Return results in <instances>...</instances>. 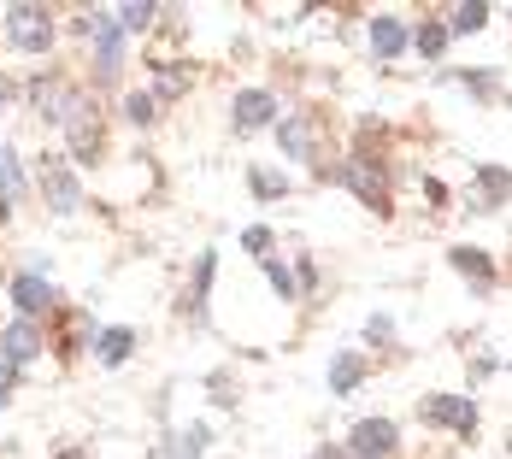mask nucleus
Returning a JSON list of instances; mask_svg holds the SVG:
<instances>
[{
  "label": "nucleus",
  "mask_w": 512,
  "mask_h": 459,
  "mask_svg": "<svg viewBox=\"0 0 512 459\" xmlns=\"http://www.w3.org/2000/svg\"><path fill=\"white\" fill-rule=\"evenodd\" d=\"M12 42H18V48H48V12L18 6V12H12Z\"/></svg>",
  "instance_id": "obj_1"
},
{
  "label": "nucleus",
  "mask_w": 512,
  "mask_h": 459,
  "mask_svg": "<svg viewBox=\"0 0 512 459\" xmlns=\"http://www.w3.org/2000/svg\"><path fill=\"white\" fill-rule=\"evenodd\" d=\"M12 295H18L24 312H36V306H48V283H42V277H18V289H12Z\"/></svg>",
  "instance_id": "obj_2"
},
{
  "label": "nucleus",
  "mask_w": 512,
  "mask_h": 459,
  "mask_svg": "<svg viewBox=\"0 0 512 459\" xmlns=\"http://www.w3.org/2000/svg\"><path fill=\"white\" fill-rule=\"evenodd\" d=\"M124 354H130V330H106V336H101V359H106V365H118Z\"/></svg>",
  "instance_id": "obj_3"
},
{
  "label": "nucleus",
  "mask_w": 512,
  "mask_h": 459,
  "mask_svg": "<svg viewBox=\"0 0 512 459\" xmlns=\"http://www.w3.org/2000/svg\"><path fill=\"white\" fill-rule=\"evenodd\" d=\"M265 112H271L265 95H242V101H236V118H242V124H265Z\"/></svg>",
  "instance_id": "obj_4"
},
{
  "label": "nucleus",
  "mask_w": 512,
  "mask_h": 459,
  "mask_svg": "<svg viewBox=\"0 0 512 459\" xmlns=\"http://www.w3.org/2000/svg\"><path fill=\"white\" fill-rule=\"evenodd\" d=\"M48 189H53V201H59V212H71V206H77V189H71V177H65V171H48Z\"/></svg>",
  "instance_id": "obj_5"
},
{
  "label": "nucleus",
  "mask_w": 512,
  "mask_h": 459,
  "mask_svg": "<svg viewBox=\"0 0 512 459\" xmlns=\"http://www.w3.org/2000/svg\"><path fill=\"white\" fill-rule=\"evenodd\" d=\"M30 348H36V336H30V324H18V330L6 336V354H12V359H24Z\"/></svg>",
  "instance_id": "obj_6"
},
{
  "label": "nucleus",
  "mask_w": 512,
  "mask_h": 459,
  "mask_svg": "<svg viewBox=\"0 0 512 459\" xmlns=\"http://www.w3.org/2000/svg\"><path fill=\"white\" fill-rule=\"evenodd\" d=\"M359 442H365V448H389V424H365Z\"/></svg>",
  "instance_id": "obj_7"
},
{
  "label": "nucleus",
  "mask_w": 512,
  "mask_h": 459,
  "mask_svg": "<svg viewBox=\"0 0 512 459\" xmlns=\"http://www.w3.org/2000/svg\"><path fill=\"white\" fill-rule=\"evenodd\" d=\"M0 189H18V171H12V159L0 153Z\"/></svg>",
  "instance_id": "obj_8"
},
{
  "label": "nucleus",
  "mask_w": 512,
  "mask_h": 459,
  "mask_svg": "<svg viewBox=\"0 0 512 459\" xmlns=\"http://www.w3.org/2000/svg\"><path fill=\"white\" fill-rule=\"evenodd\" d=\"M0 212H6V206H0Z\"/></svg>",
  "instance_id": "obj_9"
}]
</instances>
